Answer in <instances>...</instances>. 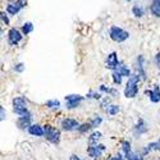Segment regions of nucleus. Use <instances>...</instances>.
I'll use <instances>...</instances> for the list:
<instances>
[{"label": "nucleus", "mask_w": 160, "mask_h": 160, "mask_svg": "<svg viewBox=\"0 0 160 160\" xmlns=\"http://www.w3.org/2000/svg\"><path fill=\"white\" fill-rule=\"evenodd\" d=\"M142 81L141 77L137 73H132V76L129 78H127V82L123 90V95L126 99H135L137 98L138 92H140V82Z\"/></svg>", "instance_id": "obj_1"}, {"label": "nucleus", "mask_w": 160, "mask_h": 160, "mask_svg": "<svg viewBox=\"0 0 160 160\" xmlns=\"http://www.w3.org/2000/svg\"><path fill=\"white\" fill-rule=\"evenodd\" d=\"M12 110L18 117H23L31 113L28 108V100L26 96H16L12 99Z\"/></svg>", "instance_id": "obj_2"}, {"label": "nucleus", "mask_w": 160, "mask_h": 160, "mask_svg": "<svg viewBox=\"0 0 160 160\" xmlns=\"http://www.w3.org/2000/svg\"><path fill=\"white\" fill-rule=\"evenodd\" d=\"M44 131H45V135H44V138L50 142L51 145H55L58 146L62 141V129L60 128H57L50 123H46L44 124Z\"/></svg>", "instance_id": "obj_3"}, {"label": "nucleus", "mask_w": 160, "mask_h": 160, "mask_svg": "<svg viewBox=\"0 0 160 160\" xmlns=\"http://www.w3.org/2000/svg\"><path fill=\"white\" fill-rule=\"evenodd\" d=\"M109 37L113 42H117V44H123L126 42L127 40L131 37V33L128 31H126L124 28L119 27V26H110L109 28Z\"/></svg>", "instance_id": "obj_4"}, {"label": "nucleus", "mask_w": 160, "mask_h": 160, "mask_svg": "<svg viewBox=\"0 0 160 160\" xmlns=\"http://www.w3.org/2000/svg\"><path fill=\"white\" fill-rule=\"evenodd\" d=\"M85 100H86V96L81 94H68L64 96V108L67 110L78 109Z\"/></svg>", "instance_id": "obj_5"}, {"label": "nucleus", "mask_w": 160, "mask_h": 160, "mask_svg": "<svg viewBox=\"0 0 160 160\" xmlns=\"http://www.w3.org/2000/svg\"><path fill=\"white\" fill-rule=\"evenodd\" d=\"M26 36L23 35V32L21 31V28H17V27H10L7 32V41H8V45L14 48V46H18Z\"/></svg>", "instance_id": "obj_6"}, {"label": "nucleus", "mask_w": 160, "mask_h": 160, "mask_svg": "<svg viewBox=\"0 0 160 160\" xmlns=\"http://www.w3.org/2000/svg\"><path fill=\"white\" fill-rule=\"evenodd\" d=\"M27 0H16V2H12V3H8L5 5V10L9 16L12 17H16L18 16L19 13L27 7Z\"/></svg>", "instance_id": "obj_7"}, {"label": "nucleus", "mask_w": 160, "mask_h": 160, "mask_svg": "<svg viewBox=\"0 0 160 160\" xmlns=\"http://www.w3.org/2000/svg\"><path fill=\"white\" fill-rule=\"evenodd\" d=\"M106 151V146L104 143H96V145H88L87 146V156L92 160H99Z\"/></svg>", "instance_id": "obj_8"}, {"label": "nucleus", "mask_w": 160, "mask_h": 160, "mask_svg": "<svg viewBox=\"0 0 160 160\" xmlns=\"http://www.w3.org/2000/svg\"><path fill=\"white\" fill-rule=\"evenodd\" d=\"M79 123L77 119L74 118H71V117H64L60 119V123H59V127L63 132H74L78 129L79 127Z\"/></svg>", "instance_id": "obj_9"}, {"label": "nucleus", "mask_w": 160, "mask_h": 160, "mask_svg": "<svg viewBox=\"0 0 160 160\" xmlns=\"http://www.w3.org/2000/svg\"><path fill=\"white\" fill-rule=\"evenodd\" d=\"M135 68H136V73L141 77L142 81H146L148 79V65H146V59L142 54L137 55L135 62Z\"/></svg>", "instance_id": "obj_10"}, {"label": "nucleus", "mask_w": 160, "mask_h": 160, "mask_svg": "<svg viewBox=\"0 0 160 160\" xmlns=\"http://www.w3.org/2000/svg\"><path fill=\"white\" fill-rule=\"evenodd\" d=\"M121 60L118 58V52L117 51H112L106 55V59H105V68L109 69V71H117L118 67L121 65Z\"/></svg>", "instance_id": "obj_11"}, {"label": "nucleus", "mask_w": 160, "mask_h": 160, "mask_svg": "<svg viewBox=\"0 0 160 160\" xmlns=\"http://www.w3.org/2000/svg\"><path fill=\"white\" fill-rule=\"evenodd\" d=\"M132 132H133V135H135V137L140 138L141 136L146 135V133L149 132V124L146 123V121L143 118H138L136 124L132 128Z\"/></svg>", "instance_id": "obj_12"}, {"label": "nucleus", "mask_w": 160, "mask_h": 160, "mask_svg": "<svg viewBox=\"0 0 160 160\" xmlns=\"http://www.w3.org/2000/svg\"><path fill=\"white\" fill-rule=\"evenodd\" d=\"M32 123H33V114L32 113H28L23 117H18L17 122H16L18 129H21V131H27Z\"/></svg>", "instance_id": "obj_13"}, {"label": "nucleus", "mask_w": 160, "mask_h": 160, "mask_svg": "<svg viewBox=\"0 0 160 160\" xmlns=\"http://www.w3.org/2000/svg\"><path fill=\"white\" fill-rule=\"evenodd\" d=\"M145 94L152 104H159L160 102V86L159 85H154L152 88L146 90Z\"/></svg>", "instance_id": "obj_14"}, {"label": "nucleus", "mask_w": 160, "mask_h": 160, "mask_svg": "<svg viewBox=\"0 0 160 160\" xmlns=\"http://www.w3.org/2000/svg\"><path fill=\"white\" fill-rule=\"evenodd\" d=\"M158 151H160V142L159 141H151V142H149L146 146H143L142 150H141V154L143 156H148L149 154L158 152Z\"/></svg>", "instance_id": "obj_15"}, {"label": "nucleus", "mask_w": 160, "mask_h": 160, "mask_svg": "<svg viewBox=\"0 0 160 160\" xmlns=\"http://www.w3.org/2000/svg\"><path fill=\"white\" fill-rule=\"evenodd\" d=\"M27 132L32 137H44V135H45L44 126L40 124V123H32L31 127L27 129Z\"/></svg>", "instance_id": "obj_16"}, {"label": "nucleus", "mask_w": 160, "mask_h": 160, "mask_svg": "<svg viewBox=\"0 0 160 160\" xmlns=\"http://www.w3.org/2000/svg\"><path fill=\"white\" fill-rule=\"evenodd\" d=\"M99 91L101 92L102 95H109L113 99L119 96V90L117 87H112V86H108V85H100L99 86Z\"/></svg>", "instance_id": "obj_17"}, {"label": "nucleus", "mask_w": 160, "mask_h": 160, "mask_svg": "<svg viewBox=\"0 0 160 160\" xmlns=\"http://www.w3.org/2000/svg\"><path fill=\"white\" fill-rule=\"evenodd\" d=\"M131 12H132L133 17L137 18V19H141V18H143V17L146 16V9H145V7H143L142 4H140V3L133 4L132 8H131Z\"/></svg>", "instance_id": "obj_18"}, {"label": "nucleus", "mask_w": 160, "mask_h": 160, "mask_svg": "<svg viewBox=\"0 0 160 160\" xmlns=\"http://www.w3.org/2000/svg\"><path fill=\"white\" fill-rule=\"evenodd\" d=\"M149 12L154 18L160 19V0H151L149 4Z\"/></svg>", "instance_id": "obj_19"}, {"label": "nucleus", "mask_w": 160, "mask_h": 160, "mask_svg": "<svg viewBox=\"0 0 160 160\" xmlns=\"http://www.w3.org/2000/svg\"><path fill=\"white\" fill-rule=\"evenodd\" d=\"M101 137H102V133L98 129H94L92 132H90V135L87 137V143L88 145H96V143L100 142Z\"/></svg>", "instance_id": "obj_20"}, {"label": "nucleus", "mask_w": 160, "mask_h": 160, "mask_svg": "<svg viewBox=\"0 0 160 160\" xmlns=\"http://www.w3.org/2000/svg\"><path fill=\"white\" fill-rule=\"evenodd\" d=\"M45 106H46V109H49V110H51V112H57V110L60 109L62 101L58 100V99H50V100H46Z\"/></svg>", "instance_id": "obj_21"}, {"label": "nucleus", "mask_w": 160, "mask_h": 160, "mask_svg": "<svg viewBox=\"0 0 160 160\" xmlns=\"http://www.w3.org/2000/svg\"><path fill=\"white\" fill-rule=\"evenodd\" d=\"M86 96V100H96V101H100L102 98H104V95L101 94V92L98 90V91H95V90H91V91H88L87 94L85 95Z\"/></svg>", "instance_id": "obj_22"}, {"label": "nucleus", "mask_w": 160, "mask_h": 160, "mask_svg": "<svg viewBox=\"0 0 160 160\" xmlns=\"http://www.w3.org/2000/svg\"><path fill=\"white\" fill-rule=\"evenodd\" d=\"M33 30H35V26H33V23H32V22H30V21L24 22V23L21 26V31L23 32V35H24V36L31 35V33L33 32Z\"/></svg>", "instance_id": "obj_23"}, {"label": "nucleus", "mask_w": 160, "mask_h": 160, "mask_svg": "<svg viewBox=\"0 0 160 160\" xmlns=\"http://www.w3.org/2000/svg\"><path fill=\"white\" fill-rule=\"evenodd\" d=\"M92 131H94V129H92V126H91L90 121L81 123V124H79V127H78V129H77V132L79 133V135H86V133H90Z\"/></svg>", "instance_id": "obj_24"}, {"label": "nucleus", "mask_w": 160, "mask_h": 160, "mask_svg": "<svg viewBox=\"0 0 160 160\" xmlns=\"http://www.w3.org/2000/svg\"><path fill=\"white\" fill-rule=\"evenodd\" d=\"M123 76L119 73L118 71H113L112 72V82H113V85L114 86H121V85H123Z\"/></svg>", "instance_id": "obj_25"}, {"label": "nucleus", "mask_w": 160, "mask_h": 160, "mask_svg": "<svg viewBox=\"0 0 160 160\" xmlns=\"http://www.w3.org/2000/svg\"><path fill=\"white\" fill-rule=\"evenodd\" d=\"M117 71L121 73L123 77H126V78H129V77L132 76V69L129 68L127 64H124V63H121V65L118 67V69H117Z\"/></svg>", "instance_id": "obj_26"}, {"label": "nucleus", "mask_w": 160, "mask_h": 160, "mask_svg": "<svg viewBox=\"0 0 160 160\" xmlns=\"http://www.w3.org/2000/svg\"><path fill=\"white\" fill-rule=\"evenodd\" d=\"M102 122H104V118L101 115H99V114H95L94 117L90 119V123L92 126V129H98L102 124Z\"/></svg>", "instance_id": "obj_27"}, {"label": "nucleus", "mask_w": 160, "mask_h": 160, "mask_svg": "<svg viewBox=\"0 0 160 160\" xmlns=\"http://www.w3.org/2000/svg\"><path fill=\"white\" fill-rule=\"evenodd\" d=\"M105 112L110 117H115V115H118L119 113H121V106H119L118 104H110Z\"/></svg>", "instance_id": "obj_28"}, {"label": "nucleus", "mask_w": 160, "mask_h": 160, "mask_svg": "<svg viewBox=\"0 0 160 160\" xmlns=\"http://www.w3.org/2000/svg\"><path fill=\"white\" fill-rule=\"evenodd\" d=\"M124 155V158H126V160H145V156L140 152H135V151H129V152H127V154H123Z\"/></svg>", "instance_id": "obj_29"}, {"label": "nucleus", "mask_w": 160, "mask_h": 160, "mask_svg": "<svg viewBox=\"0 0 160 160\" xmlns=\"http://www.w3.org/2000/svg\"><path fill=\"white\" fill-rule=\"evenodd\" d=\"M112 96H109V95H105L100 101H99V106H100V109H102V110H106L108 109V106L112 104Z\"/></svg>", "instance_id": "obj_30"}, {"label": "nucleus", "mask_w": 160, "mask_h": 160, "mask_svg": "<svg viewBox=\"0 0 160 160\" xmlns=\"http://www.w3.org/2000/svg\"><path fill=\"white\" fill-rule=\"evenodd\" d=\"M0 19H2V24L5 26V27H9L10 26V16L7 13V10L0 12Z\"/></svg>", "instance_id": "obj_31"}, {"label": "nucleus", "mask_w": 160, "mask_h": 160, "mask_svg": "<svg viewBox=\"0 0 160 160\" xmlns=\"http://www.w3.org/2000/svg\"><path fill=\"white\" fill-rule=\"evenodd\" d=\"M121 151L123 154H127V152L132 151V145H131V142L128 140H123L121 142Z\"/></svg>", "instance_id": "obj_32"}, {"label": "nucleus", "mask_w": 160, "mask_h": 160, "mask_svg": "<svg viewBox=\"0 0 160 160\" xmlns=\"http://www.w3.org/2000/svg\"><path fill=\"white\" fill-rule=\"evenodd\" d=\"M26 69V64L19 62V63H16L14 65H13V71H14L16 73H23Z\"/></svg>", "instance_id": "obj_33"}, {"label": "nucleus", "mask_w": 160, "mask_h": 160, "mask_svg": "<svg viewBox=\"0 0 160 160\" xmlns=\"http://www.w3.org/2000/svg\"><path fill=\"white\" fill-rule=\"evenodd\" d=\"M109 160H126V158H124V155H123L122 151H118V152H115L113 156H110Z\"/></svg>", "instance_id": "obj_34"}, {"label": "nucleus", "mask_w": 160, "mask_h": 160, "mask_svg": "<svg viewBox=\"0 0 160 160\" xmlns=\"http://www.w3.org/2000/svg\"><path fill=\"white\" fill-rule=\"evenodd\" d=\"M7 119V110H5V106L4 105H0V121L4 122Z\"/></svg>", "instance_id": "obj_35"}, {"label": "nucleus", "mask_w": 160, "mask_h": 160, "mask_svg": "<svg viewBox=\"0 0 160 160\" xmlns=\"http://www.w3.org/2000/svg\"><path fill=\"white\" fill-rule=\"evenodd\" d=\"M154 64H155V67L160 71V51H158L156 54L154 55Z\"/></svg>", "instance_id": "obj_36"}, {"label": "nucleus", "mask_w": 160, "mask_h": 160, "mask_svg": "<svg viewBox=\"0 0 160 160\" xmlns=\"http://www.w3.org/2000/svg\"><path fill=\"white\" fill-rule=\"evenodd\" d=\"M69 160H88V159H82L79 155H77V154H71V156H69Z\"/></svg>", "instance_id": "obj_37"}, {"label": "nucleus", "mask_w": 160, "mask_h": 160, "mask_svg": "<svg viewBox=\"0 0 160 160\" xmlns=\"http://www.w3.org/2000/svg\"><path fill=\"white\" fill-rule=\"evenodd\" d=\"M123 2H126V3H131V2H133V0H123Z\"/></svg>", "instance_id": "obj_38"}, {"label": "nucleus", "mask_w": 160, "mask_h": 160, "mask_svg": "<svg viewBox=\"0 0 160 160\" xmlns=\"http://www.w3.org/2000/svg\"><path fill=\"white\" fill-rule=\"evenodd\" d=\"M7 2L8 3H12V2H16V0H7Z\"/></svg>", "instance_id": "obj_39"}, {"label": "nucleus", "mask_w": 160, "mask_h": 160, "mask_svg": "<svg viewBox=\"0 0 160 160\" xmlns=\"http://www.w3.org/2000/svg\"><path fill=\"white\" fill-rule=\"evenodd\" d=\"M159 142H160V137H159Z\"/></svg>", "instance_id": "obj_40"}]
</instances>
